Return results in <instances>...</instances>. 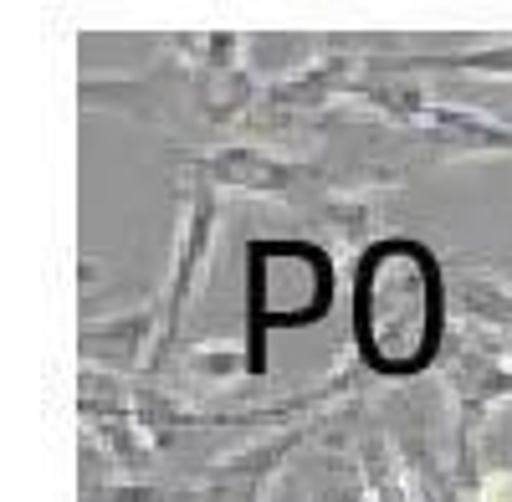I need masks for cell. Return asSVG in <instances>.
<instances>
[{
  "label": "cell",
  "mask_w": 512,
  "mask_h": 502,
  "mask_svg": "<svg viewBox=\"0 0 512 502\" xmlns=\"http://www.w3.org/2000/svg\"><path fill=\"white\" fill-rule=\"evenodd\" d=\"M354 282L390 298V313L354 318V364L384 380H410L425 364L446 359V272L431 246L390 236L374 241Z\"/></svg>",
  "instance_id": "cell-1"
},
{
  "label": "cell",
  "mask_w": 512,
  "mask_h": 502,
  "mask_svg": "<svg viewBox=\"0 0 512 502\" xmlns=\"http://www.w3.org/2000/svg\"><path fill=\"white\" fill-rule=\"evenodd\" d=\"M180 185V216H175V251H169V267L164 282L154 292V313H159V354L149 364L144 380H164L169 369L180 364L185 344H180V328L190 318V303L210 272V257H216V236H221V211H226V195H216L200 180H175Z\"/></svg>",
  "instance_id": "cell-2"
},
{
  "label": "cell",
  "mask_w": 512,
  "mask_h": 502,
  "mask_svg": "<svg viewBox=\"0 0 512 502\" xmlns=\"http://www.w3.org/2000/svg\"><path fill=\"white\" fill-rule=\"evenodd\" d=\"M180 175L200 180L216 195H246V200H277V205H303V200H323V190L338 185V175H328L318 159L287 154L272 144H251V139H221L190 149L180 159Z\"/></svg>",
  "instance_id": "cell-3"
},
{
  "label": "cell",
  "mask_w": 512,
  "mask_h": 502,
  "mask_svg": "<svg viewBox=\"0 0 512 502\" xmlns=\"http://www.w3.org/2000/svg\"><path fill=\"white\" fill-rule=\"evenodd\" d=\"M441 374H446V395H451V477L461 487H472L482 477L477 472L482 426L492 421L497 405L512 400V344L477 328L466 339L446 344Z\"/></svg>",
  "instance_id": "cell-4"
},
{
  "label": "cell",
  "mask_w": 512,
  "mask_h": 502,
  "mask_svg": "<svg viewBox=\"0 0 512 502\" xmlns=\"http://www.w3.org/2000/svg\"><path fill=\"white\" fill-rule=\"evenodd\" d=\"M364 72V57L354 47H328L323 57L292 67V72H277L262 82V98H256L251 118H246V139L256 144H282V139H297L303 129L323 123L328 113L349 108V93Z\"/></svg>",
  "instance_id": "cell-5"
},
{
  "label": "cell",
  "mask_w": 512,
  "mask_h": 502,
  "mask_svg": "<svg viewBox=\"0 0 512 502\" xmlns=\"http://www.w3.org/2000/svg\"><path fill=\"white\" fill-rule=\"evenodd\" d=\"M354 410L359 400H344V405H333V410H318L308 415V421H297V426H282V431H262L256 441L216 456V462H205L200 477H195V492L200 502H267L277 477L303 456L308 446L338 436L349 421H354Z\"/></svg>",
  "instance_id": "cell-6"
},
{
  "label": "cell",
  "mask_w": 512,
  "mask_h": 502,
  "mask_svg": "<svg viewBox=\"0 0 512 502\" xmlns=\"http://www.w3.org/2000/svg\"><path fill=\"white\" fill-rule=\"evenodd\" d=\"M82 431H88V446L98 441V451L123 472V477H149L154 472V441L139 426V410H134V380H118V374H103L93 364H82Z\"/></svg>",
  "instance_id": "cell-7"
},
{
  "label": "cell",
  "mask_w": 512,
  "mask_h": 502,
  "mask_svg": "<svg viewBox=\"0 0 512 502\" xmlns=\"http://www.w3.org/2000/svg\"><path fill=\"white\" fill-rule=\"evenodd\" d=\"M77 93H82V108L139 118V123L164 129V134H180V123L195 118V108H190V77H185L180 57L154 62L144 77H82Z\"/></svg>",
  "instance_id": "cell-8"
},
{
  "label": "cell",
  "mask_w": 512,
  "mask_h": 502,
  "mask_svg": "<svg viewBox=\"0 0 512 502\" xmlns=\"http://www.w3.org/2000/svg\"><path fill=\"white\" fill-rule=\"evenodd\" d=\"M410 139L420 144L425 164L502 159V154L512 159V123L487 108H466V103H436Z\"/></svg>",
  "instance_id": "cell-9"
},
{
  "label": "cell",
  "mask_w": 512,
  "mask_h": 502,
  "mask_svg": "<svg viewBox=\"0 0 512 502\" xmlns=\"http://www.w3.org/2000/svg\"><path fill=\"white\" fill-rule=\"evenodd\" d=\"M159 354V313L154 303H139L128 313L88 318L82 323V364H93L118 380H144Z\"/></svg>",
  "instance_id": "cell-10"
},
{
  "label": "cell",
  "mask_w": 512,
  "mask_h": 502,
  "mask_svg": "<svg viewBox=\"0 0 512 502\" xmlns=\"http://www.w3.org/2000/svg\"><path fill=\"white\" fill-rule=\"evenodd\" d=\"M349 108H364V113L384 118L400 134H415L425 123V113L436 108V98H431V88H425V77L410 72L400 57H364V72H359L354 93H349Z\"/></svg>",
  "instance_id": "cell-11"
},
{
  "label": "cell",
  "mask_w": 512,
  "mask_h": 502,
  "mask_svg": "<svg viewBox=\"0 0 512 502\" xmlns=\"http://www.w3.org/2000/svg\"><path fill=\"white\" fill-rule=\"evenodd\" d=\"M400 185V170L395 175H374V180H338L333 190H323V200L313 205V221L344 241L349 251H369L379 226H384V190Z\"/></svg>",
  "instance_id": "cell-12"
},
{
  "label": "cell",
  "mask_w": 512,
  "mask_h": 502,
  "mask_svg": "<svg viewBox=\"0 0 512 502\" xmlns=\"http://www.w3.org/2000/svg\"><path fill=\"white\" fill-rule=\"evenodd\" d=\"M451 292H456V308L466 313V323H477L512 344V277H502L482 262H472V267L461 262L451 272Z\"/></svg>",
  "instance_id": "cell-13"
},
{
  "label": "cell",
  "mask_w": 512,
  "mask_h": 502,
  "mask_svg": "<svg viewBox=\"0 0 512 502\" xmlns=\"http://www.w3.org/2000/svg\"><path fill=\"white\" fill-rule=\"evenodd\" d=\"M410 72H461V77H492V82H512V41L497 47H472V52H420V57H400Z\"/></svg>",
  "instance_id": "cell-14"
},
{
  "label": "cell",
  "mask_w": 512,
  "mask_h": 502,
  "mask_svg": "<svg viewBox=\"0 0 512 502\" xmlns=\"http://www.w3.org/2000/svg\"><path fill=\"white\" fill-rule=\"evenodd\" d=\"M175 369L200 390H221L241 380V374H251V359H246V344H190Z\"/></svg>",
  "instance_id": "cell-15"
},
{
  "label": "cell",
  "mask_w": 512,
  "mask_h": 502,
  "mask_svg": "<svg viewBox=\"0 0 512 502\" xmlns=\"http://www.w3.org/2000/svg\"><path fill=\"white\" fill-rule=\"evenodd\" d=\"M88 502H200L195 482H159V477H88Z\"/></svg>",
  "instance_id": "cell-16"
},
{
  "label": "cell",
  "mask_w": 512,
  "mask_h": 502,
  "mask_svg": "<svg viewBox=\"0 0 512 502\" xmlns=\"http://www.w3.org/2000/svg\"><path fill=\"white\" fill-rule=\"evenodd\" d=\"M461 502H512V467L482 472L472 487H461Z\"/></svg>",
  "instance_id": "cell-17"
}]
</instances>
